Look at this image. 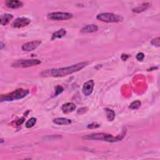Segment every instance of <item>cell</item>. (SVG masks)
I'll return each instance as SVG.
<instances>
[{"instance_id": "obj_4", "label": "cell", "mask_w": 160, "mask_h": 160, "mask_svg": "<svg viewBox=\"0 0 160 160\" xmlns=\"http://www.w3.org/2000/svg\"><path fill=\"white\" fill-rule=\"evenodd\" d=\"M97 19L105 23H118L123 20V18L119 15L111 13H103L97 16Z\"/></svg>"}, {"instance_id": "obj_16", "label": "cell", "mask_w": 160, "mask_h": 160, "mask_svg": "<svg viewBox=\"0 0 160 160\" xmlns=\"http://www.w3.org/2000/svg\"><path fill=\"white\" fill-rule=\"evenodd\" d=\"M149 6H150V3H144L139 6H138L134 9H133V12L134 13H141V12H144V11L146 10Z\"/></svg>"}, {"instance_id": "obj_22", "label": "cell", "mask_w": 160, "mask_h": 160, "mask_svg": "<svg viewBox=\"0 0 160 160\" xmlns=\"http://www.w3.org/2000/svg\"><path fill=\"white\" fill-rule=\"evenodd\" d=\"M100 126V125L97 123H93L91 124H90L88 125L87 128L89 129H95V128H99Z\"/></svg>"}, {"instance_id": "obj_19", "label": "cell", "mask_w": 160, "mask_h": 160, "mask_svg": "<svg viewBox=\"0 0 160 160\" xmlns=\"http://www.w3.org/2000/svg\"><path fill=\"white\" fill-rule=\"evenodd\" d=\"M141 101L139 100H137V101H134L133 103H131L129 106V108L131 110H137L141 106Z\"/></svg>"}, {"instance_id": "obj_15", "label": "cell", "mask_w": 160, "mask_h": 160, "mask_svg": "<svg viewBox=\"0 0 160 160\" xmlns=\"http://www.w3.org/2000/svg\"><path fill=\"white\" fill-rule=\"evenodd\" d=\"M66 35V31L65 29H60L57 31H55L51 37V40H55L57 38H61Z\"/></svg>"}, {"instance_id": "obj_26", "label": "cell", "mask_w": 160, "mask_h": 160, "mask_svg": "<svg viewBox=\"0 0 160 160\" xmlns=\"http://www.w3.org/2000/svg\"><path fill=\"white\" fill-rule=\"evenodd\" d=\"M129 58V56L128 55H124V54H123L121 56V58L123 61H126L128 58Z\"/></svg>"}, {"instance_id": "obj_2", "label": "cell", "mask_w": 160, "mask_h": 160, "mask_svg": "<svg viewBox=\"0 0 160 160\" xmlns=\"http://www.w3.org/2000/svg\"><path fill=\"white\" fill-rule=\"evenodd\" d=\"M126 134V130L123 131L121 134H119L116 136H113L112 134L104 133H96L88 134L83 137L84 139L88 140H99V141H104L110 143H114L121 141L124 137Z\"/></svg>"}, {"instance_id": "obj_5", "label": "cell", "mask_w": 160, "mask_h": 160, "mask_svg": "<svg viewBox=\"0 0 160 160\" xmlns=\"http://www.w3.org/2000/svg\"><path fill=\"white\" fill-rule=\"evenodd\" d=\"M41 61L36 59L28 60H19L12 64V66L15 68H29L31 66H36L41 64Z\"/></svg>"}, {"instance_id": "obj_17", "label": "cell", "mask_w": 160, "mask_h": 160, "mask_svg": "<svg viewBox=\"0 0 160 160\" xmlns=\"http://www.w3.org/2000/svg\"><path fill=\"white\" fill-rule=\"evenodd\" d=\"M106 113V118L109 121H112L114 120L115 118V113L113 110H110L109 108H105L104 109Z\"/></svg>"}, {"instance_id": "obj_21", "label": "cell", "mask_w": 160, "mask_h": 160, "mask_svg": "<svg viewBox=\"0 0 160 160\" xmlns=\"http://www.w3.org/2000/svg\"><path fill=\"white\" fill-rule=\"evenodd\" d=\"M151 44L154 46H156L157 47H159L160 46V39L159 38H156L155 39H153L152 41H151Z\"/></svg>"}, {"instance_id": "obj_20", "label": "cell", "mask_w": 160, "mask_h": 160, "mask_svg": "<svg viewBox=\"0 0 160 160\" xmlns=\"http://www.w3.org/2000/svg\"><path fill=\"white\" fill-rule=\"evenodd\" d=\"M63 90H64L63 88L61 86H60V85H58V86H57L55 88V97H56V96H58V94H61L63 91Z\"/></svg>"}, {"instance_id": "obj_13", "label": "cell", "mask_w": 160, "mask_h": 160, "mask_svg": "<svg viewBox=\"0 0 160 160\" xmlns=\"http://www.w3.org/2000/svg\"><path fill=\"white\" fill-rule=\"evenodd\" d=\"M13 18V16L11 14H4L1 16V19H0V23L3 26L7 25L10 21Z\"/></svg>"}, {"instance_id": "obj_25", "label": "cell", "mask_w": 160, "mask_h": 160, "mask_svg": "<svg viewBox=\"0 0 160 160\" xmlns=\"http://www.w3.org/2000/svg\"><path fill=\"white\" fill-rule=\"evenodd\" d=\"M24 121H25V117H23V118H21V119H19V120L17 121V122H16V124H17L18 126H19V125H21V124H22L23 123Z\"/></svg>"}, {"instance_id": "obj_24", "label": "cell", "mask_w": 160, "mask_h": 160, "mask_svg": "<svg viewBox=\"0 0 160 160\" xmlns=\"http://www.w3.org/2000/svg\"><path fill=\"white\" fill-rule=\"evenodd\" d=\"M87 110H88L87 108H80V109H79L78 110L77 113L78 114H80V115L81 114H83L85 113H86L87 111Z\"/></svg>"}, {"instance_id": "obj_27", "label": "cell", "mask_w": 160, "mask_h": 160, "mask_svg": "<svg viewBox=\"0 0 160 160\" xmlns=\"http://www.w3.org/2000/svg\"><path fill=\"white\" fill-rule=\"evenodd\" d=\"M5 46V44L3 43V42H1V49H2L3 48V47Z\"/></svg>"}, {"instance_id": "obj_10", "label": "cell", "mask_w": 160, "mask_h": 160, "mask_svg": "<svg viewBox=\"0 0 160 160\" xmlns=\"http://www.w3.org/2000/svg\"><path fill=\"white\" fill-rule=\"evenodd\" d=\"M98 30V27L93 24L87 25L83 26L81 29V33H91L97 31Z\"/></svg>"}, {"instance_id": "obj_12", "label": "cell", "mask_w": 160, "mask_h": 160, "mask_svg": "<svg viewBox=\"0 0 160 160\" xmlns=\"http://www.w3.org/2000/svg\"><path fill=\"white\" fill-rule=\"evenodd\" d=\"M5 5L9 8L18 9L23 6V3L20 1H6Z\"/></svg>"}, {"instance_id": "obj_9", "label": "cell", "mask_w": 160, "mask_h": 160, "mask_svg": "<svg viewBox=\"0 0 160 160\" xmlns=\"http://www.w3.org/2000/svg\"><path fill=\"white\" fill-rule=\"evenodd\" d=\"M94 86V83L93 80H89L85 83L82 88V92L84 94V95L87 96V97H88V96L91 95L93 91Z\"/></svg>"}, {"instance_id": "obj_1", "label": "cell", "mask_w": 160, "mask_h": 160, "mask_svg": "<svg viewBox=\"0 0 160 160\" xmlns=\"http://www.w3.org/2000/svg\"><path fill=\"white\" fill-rule=\"evenodd\" d=\"M88 64V62H81L78 63L75 65H73L70 66L63 67L58 69H51L43 71L41 74V76L45 77H63L65 76L70 75L74 73L79 71L80 70L83 69L85 66H87Z\"/></svg>"}, {"instance_id": "obj_14", "label": "cell", "mask_w": 160, "mask_h": 160, "mask_svg": "<svg viewBox=\"0 0 160 160\" xmlns=\"http://www.w3.org/2000/svg\"><path fill=\"white\" fill-rule=\"evenodd\" d=\"M53 122L57 125H69L71 123V120L65 118H56Z\"/></svg>"}, {"instance_id": "obj_18", "label": "cell", "mask_w": 160, "mask_h": 160, "mask_svg": "<svg viewBox=\"0 0 160 160\" xmlns=\"http://www.w3.org/2000/svg\"><path fill=\"white\" fill-rule=\"evenodd\" d=\"M36 118H31L29 120H28L25 124V126L27 128H31L33 127L35 124L36 123Z\"/></svg>"}, {"instance_id": "obj_3", "label": "cell", "mask_w": 160, "mask_h": 160, "mask_svg": "<svg viewBox=\"0 0 160 160\" xmlns=\"http://www.w3.org/2000/svg\"><path fill=\"white\" fill-rule=\"evenodd\" d=\"M29 93V90H24L22 88L18 89L13 92L6 94H2L0 98L1 102L4 101H13L23 99Z\"/></svg>"}, {"instance_id": "obj_8", "label": "cell", "mask_w": 160, "mask_h": 160, "mask_svg": "<svg viewBox=\"0 0 160 160\" xmlns=\"http://www.w3.org/2000/svg\"><path fill=\"white\" fill-rule=\"evenodd\" d=\"M41 43V41L39 40L28 42L22 46L21 49H22V50L24 51L30 52V51H34L35 49H36L39 46Z\"/></svg>"}, {"instance_id": "obj_7", "label": "cell", "mask_w": 160, "mask_h": 160, "mask_svg": "<svg viewBox=\"0 0 160 160\" xmlns=\"http://www.w3.org/2000/svg\"><path fill=\"white\" fill-rule=\"evenodd\" d=\"M30 23L31 20L27 18H18L13 22L12 26L15 28H20L28 26Z\"/></svg>"}, {"instance_id": "obj_6", "label": "cell", "mask_w": 160, "mask_h": 160, "mask_svg": "<svg viewBox=\"0 0 160 160\" xmlns=\"http://www.w3.org/2000/svg\"><path fill=\"white\" fill-rule=\"evenodd\" d=\"M73 14L66 12H53L48 14L47 18L50 20L63 21L68 20L72 18Z\"/></svg>"}, {"instance_id": "obj_23", "label": "cell", "mask_w": 160, "mask_h": 160, "mask_svg": "<svg viewBox=\"0 0 160 160\" xmlns=\"http://www.w3.org/2000/svg\"><path fill=\"white\" fill-rule=\"evenodd\" d=\"M145 58V55L143 54V53H138L137 55H136V59L138 61H142Z\"/></svg>"}, {"instance_id": "obj_11", "label": "cell", "mask_w": 160, "mask_h": 160, "mask_svg": "<svg viewBox=\"0 0 160 160\" xmlns=\"http://www.w3.org/2000/svg\"><path fill=\"white\" fill-rule=\"evenodd\" d=\"M75 109H76V105L73 103H67L66 104H64L61 107L62 111L65 114L71 113L74 110H75Z\"/></svg>"}]
</instances>
